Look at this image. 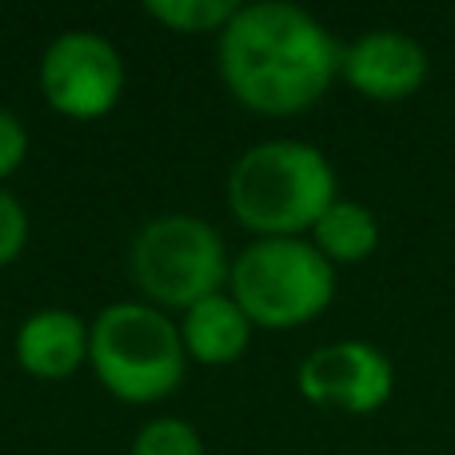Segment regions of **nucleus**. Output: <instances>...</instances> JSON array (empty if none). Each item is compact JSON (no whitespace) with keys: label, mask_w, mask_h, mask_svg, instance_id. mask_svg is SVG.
Instances as JSON below:
<instances>
[{"label":"nucleus","mask_w":455,"mask_h":455,"mask_svg":"<svg viewBox=\"0 0 455 455\" xmlns=\"http://www.w3.org/2000/svg\"><path fill=\"white\" fill-rule=\"evenodd\" d=\"M216 68L235 104L259 116H299L339 80V44L288 0L240 4L216 44Z\"/></svg>","instance_id":"obj_1"},{"label":"nucleus","mask_w":455,"mask_h":455,"mask_svg":"<svg viewBox=\"0 0 455 455\" xmlns=\"http://www.w3.org/2000/svg\"><path fill=\"white\" fill-rule=\"evenodd\" d=\"M336 200V168L307 140H259L228 172V208L256 240L312 232Z\"/></svg>","instance_id":"obj_2"},{"label":"nucleus","mask_w":455,"mask_h":455,"mask_svg":"<svg viewBox=\"0 0 455 455\" xmlns=\"http://www.w3.org/2000/svg\"><path fill=\"white\" fill-rule=\"evenodd\" d=\"M88 363L108 395L124 403H156L184 384L188 352L180 323L160 307L120 299L88 323Z\"/></svg>","instance_id":"obj_3"},{"label":"nucleus","mask_w":455,"mask_h":455,"mask_svg":"<svg viewBox=\"0 0 455 455\" xmlns=\"http://www.w3.org/2000/svg\"><path fill=\"white\" fill-rule=\"evenodd\" d=\"M228 288L251 328L291 331L328 312V304L336 299V267L304 235L251 240L232 259Z\"/></svg>","instance_id":"obj_4"},{"label":"nucleus","mask_w":455,"mask_h":455,"mask_svg":"<svg viewBox=\"0 0 455 455\" xmlns=\"http://www.w3.org/2000/svg\"><path fill=\"white\" fill-rule=\"evenodd\" d=\"M128 267L144 291V304L160 312H188L200 299L220 296L232 275L224 235L192 212H168L144 224L128 251Z\"/></svg>","instance_id":"obj_5"},{"label":"nucleus","mask_w":455,"mask_h":455,"mask_svg":"<svg viewBox=\"0 0 455 455\" xmlns=\"http://www.w3.org/2000/svg\"><path fill=\"white\" fill-rule=\"evenodd\" d=\"M40 92L68 120H100L124 96V56L100 32H60L40 56Z\"/></svg>","instance_id":"obj_6"},{"label":"nucleus","mask_w":455,"mask_h":455,"mask_svg":"<svg viewBox=\"0 0 455 455\" xmlns=\"http://www.w3.org/2000/svg\"><path fill=\"white\" fill-rule=\"evenodd\" d=\"M299 395L323 411L371 416L395 392V368L368 339H331L320 344L296 371Z\"/></svg>","instance_id":"obj_7"},{"label":"nucleus","mask_w":455,"mask_h":455,"mask_svg":"<svg viewBox=\"0 0 455 455\" xmlns=\"http://www.w3.org/2000/svg\"><path fill=\"white\" fill-rule=\"evenodd\" d=\"M427 48L411 32L371 28L339 48V80L376 104H400L427 84Z\"/></svg>","instance_id":"obj_8"},{"label":"nucleus","mask_w":455,"mask_h":455,"mask_svg":"<svg viewBox=\"0 0 455 455\" xmlns=\"http://www.w3.org/2000/svg\"><path fill=\"white\" fill-rule=\"evenodd\" d=\"M12 352L28 376L68 379L80 363H88V323L68 307H40L16 328Z\"/></svg>","instance_id":"obj_9"},{"label":"nucleus","mask_w":455,"mask_h":455,"mask_svg":"<svg viewBox=\"0 0 455 455\" xmlns=\"http://www.w3.org/2000/svg\"><path fill=\"white\" fill-rule=\"evenodd\" d=\"M180 339L188 360L204 363V368H228V363H235L248 352L251 320L232 299V291H220V296H208L184 312Z\"/></svg>","instance_id":"obj_10"},{"label":"nucleus","mask_w":455,"mask_h":455,"mask_svg":"<svg viewBox=\"0 0 455 455\" xmlns=\"http://www.w3.org/2000/svg\"><path fill=\"white\" fill-rule=\"evenodd\" d=\"M312 243L331 267H347V264H363L376 256L379 248V220L371 208L355 204V200H336L328 212L315 220Z\"/></svg>","instance_id":"obj_11"},{"label":"nucleus","mask_w":455,"mask_h":455,"mask_svg":"<svg viewBox=\"0 0 455 455\" xmlns=\"http://www.w3.org/2000/svg\"><path fill=\"white\" fill-rule=\"evenodd\" d=\"M235 0H148L144 12L172 32H220L235 16Z\"/></svg>","instance_id":"obj_12"},{"label":"nucleus","mask_w":455,"mask_h":455,"mask_svg":"<svg viewBox=\"0 0 455 455\" xmlns=\"http://www.w3.org/2000/svg\"><path fill=\"white\" fill-rule=\"evenodd\" d=\"M132 455H204V440L192 424L172 416L148 419V424L136 432Z\"/></svg>","instance_id":"obj_13"},{"label":"nucleus","mask_w":455,"mask_h":455,"mask_svg":"<svg viewBox=\"0 0 455 455\" xmlns=\"http://www.w3.org/2000/svg\"><path fill=\"white\" fill-rule=\"evenodd\" d=\"M28 243V212L12 192L0 188V267H8Z\"/></svg>","instance_id":"obj_14"},{"label":"nucleus","mask_w":455,"mask_h":455,"mask_svg":"<svg viewBox=\"0 0 455 455\" xmlns=\"http://www.w3.org/2000/svg\"><path fill=\"white\" fill-rule=\"evenodd\" d=\"M24 160H28V128L20 124L16 112L0 108V180L20 172Z\"/></svg>","instance_id":"obj_15"}]
</instances>
